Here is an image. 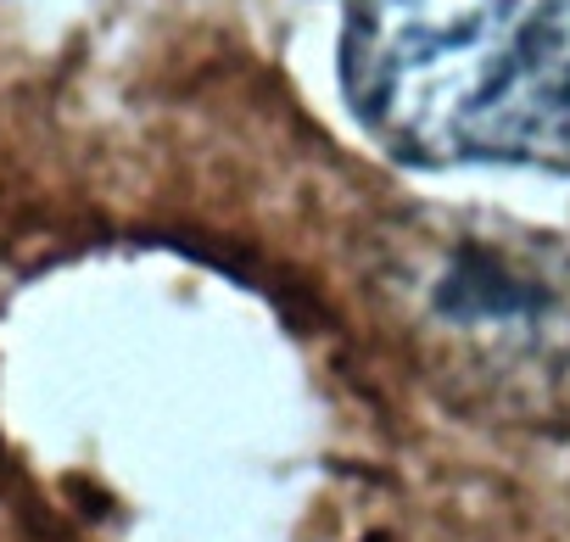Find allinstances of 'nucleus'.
I'll use <instances>...</instances> for the list:
<instances>
[{
	"label": "nucleus",
	"instance_id": "obj_1",
	"mask_svg": "<svg viewBox=\"0 0 570 542\" xmlns=\"http://www.w3.org/2000/svg\"><path fill=\"white\" fill-rule=\"evenodd\" d=\"M342 90L420 168H570V0H347Z\"/></svg>",
	"mask_w": 570,
	"mask_h": 542
},
{
	"label": "nucleus",
	"instance_id": "obj_2",
	"mask_svg": "<svg viewBox=\"0 0 570 542\" xmlns=\"http://www.w3.org/2000/svg\"><path fill=\"white\" fill-rule=\"evenodd\" d=\"M370 292L453 408L570 425V240L481 213H414L375 240Z\"/></svg>",
	"mask_w": 570,
	"mask_h": 542
}]
</instances>
